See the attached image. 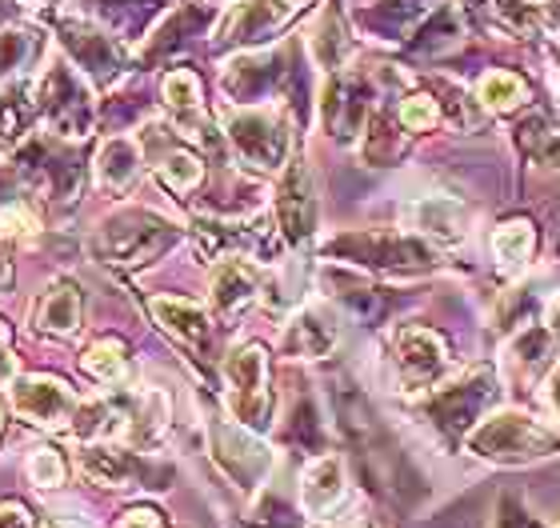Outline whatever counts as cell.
<instances>
[{"label": "cell", "mask_w": 560, "mask_h": 528, "mask_svg": "<svg viewBox=\"0 0 560 528\" xmlns=\"http://www.w3.org/2000/svg\"><path fill=\"white\" fill-rule=\"evenodd\" d=\"M176 240V228L156 212L129 209L108 216L101 228H96V257L108 260V265H120V269H137V265H149L164 253V248Z\"/></svg>", "instance_id": "obj_1"}, {"label": "cell", "mask_w": 560, "mask_h": 528, "mask_svg": "<svg viewBox=\"0 0 560 528\" xmlns=\"http://www.w3.org/2000/svg\"><path fill=\"white\" fill-rule=\"evenodd\" d=\"M468 448L485 460H501V465H525V460L549 457L557 453V436L545 433L540 424H533L521 412H501L480 424Z\"/></svg>", "instance_id": "obj_2"}, {"label": "cell", "mask_w": 560, "mask_h": 528, "mask_svg": "<svg viewBox=\"0 0 560 528\" xmlns=\"http://www.w3.org/2000/svg\"><path fill=\"white\" fill-rule=\"evenodd\" d=\"M224 373H229V388H233V412L248 429H265L272 409L269 352L260 349V344H245V349H236L229 356Z\"/></svg>", "instance_id": "obj_3"}, {"label": "cell", "mask_w": 560, "mask_h": 528, "mask_svg": "<svg viewBox=\"0 0 560 528\" xmlns=\"http://www.w3.org/2000/svg\"><path fill=\"white\" fill-rule=\"evenodd\" d=\"M9 397L16 416H24L28 424H40V429H72V416L81 409L69 388L52 376H16Z\"/></svg>", "instance_id": "obj_4"}, {"label": "cell", "mask_w": 560, "mask_h": 528, "mask_svg": "<svg viewBox=\"0 0 560 528\" xmlns=\"http://www.w3.org/2000/svg\"><path fill=\"white\" fill-rule=\"evenodd\" d=\"M36 105H40L45 120L52 125V132H60V137H84V132H89V125H93L89 96H84L81 81H77L69 69L48 72L45 81H40Z\"/></svg>", "instance_id": "obj_5"}, {"label": "cell", "mask_w": 560, "mask_h": 528, "mask_svg": "<svg viewBox=\"0 0 560 528\" xmlns=\"http://www.w3.org/2000/svg\"><path fill=\"white\" fill-rule=\"evenodd\" d=\"M229 141L241 153V161L260 168V173L280 168L284 156H289V132L280 129L272 117H260V113H236V117H229Z\"/></svg>", "instance_id": "obj_6"}, {"label": "cell", "mask_w": 560, "mask_h": 528, "mask_svg": "<svg viewBox=\"0 0 560 528\" xmlns=\"http://www.w3.org/2000/svg\"><path fill=\"white\" fill-rule=\"evenodd\" d=\"M328 253H340V257L357 260V265H376V269H420V265L436 260L412 236H369V233L340 236V240L328 245Z\"/></svg>", "instance_id": "obj_7"}, {"label": "cell", "mask_w": 560, "mask_h": 528, "mask_svg": "<svg viewBox=\"0 0 560 528\" xmlns=\"http://www.w3.org/2000/svg\"><path fill=\"white\" fill-rule=\"evenodd\" d=\"M81 472L89 481L108 484V489H129L132 481H164V472L152 469L149 460L132 457L125 448L101 445V441H89L81 448Z\"/></svg>", "instance_id": "obj_8"}, {"label": "cell", "mask_w": 560, "mask_h": 528, "mask_svg": "<svg viewBox=\"0 0 560 528\" xmlns=\"http://www.w3.org/2000/svg\"><path fill=\"white\" fill-rule=\"evenodd\" d=\"M212 448H217V460L224 465V472L233 477L241 489H257L260 472L269 469V448H260L253 436H245L241 429H229V424H212Z\"/></svg>", "instance_id": "obj_9"}, {"label": "cell", "mask_w": 560, "mask_h": 528, "mask_svg": "<svg viewBox=\"0 0 560 528\" xmlns=\"http://www.w3.org/2000/svg\"><path fill=\"white\" fill-rule=\"evenodd\" d=\"M277 216L280 228L289 236L292 245H301L313 236L316 224V197H313V180H308V168L301 161H292L284 185H280V200H277Z\"/></svg>", "instance_id": "obj_10"}, {"label": "cell", "mask_w": 560, "mask_h": 528, "mask_svg": "<svg viewBox=\"0 0 560 528\" xmlns=\"http://www.w3.org/2000/svg\"><path fill=\"white\" fill-rule=\"evenodd\" d=\"M444 361H448V349H444L441 332L432 329H400L397 332V368L409 385H424L441 373Z\"/></svg>", "instance_id": "obj_11"}, {"label": "cell", "mask_w": 560, "mask_h": 528, "mask_svg": "<svg viewBox=\"0 0 560 528\" xmlns=\"http://www.w3.org/2000/svg\"><path fill=\"white\" fill-rule=\"evenodd\" d=\"M81 317H84L81 289L72 281H52V289L36 305L33 325L36 332H48V337H72V332L81 329Z\"/></svg>", "instance_id": "obj_12"}, {"label": "cell", "mask_w": 560, "mask_h": 528, "mask_svg": "<svg viewBox=\"0 0 560 528\" xmlns=\"http://www.w3.org/2000/svg\"><path fill=\"white\" fill-rule=\"evenodd\" d=\"M60 33H65V48H69L72 60H77L84 72H93L96 81H113V77H117L120 52L113 48V40H108L105 33L84 28V24H65Z\"/></svg>", "instance_id": "obj_13"}, {"label": "cell", "mask_w": 560, "mask_h": 528, "mask_svg": "<svg viewBox=\"0 0 560 528\" xmlns=\"http://www.w3.org/2000/svg\"><path fill=\"white\" fill-rule=\"evenodd\" d=\"M492 397V380L489 376H472V380H465V385L448 388V392H441V397L432 400L436 404V412H441V424L444 429H453V433H465L468 424H472V416H477L485 404H489Z\"/></svg>", "instance_id": "obj_14"}, {"label": "cell", "mask_w": 560, "mask_h": 528, "mask_svg": "<svg viewBox=\"0 0 560 528\" xmlns=\"http://www.w3.org/2000/svg\"><path fill=\"white\" fill-rule=\"evenodd\" d=\"M152 317L161 320L164 332H173L180 344H200L209 341V317H205V308L192 305V301H180V296H156L152 301Z\"/></svg>", "instance_id": "obj_15"}, {"label": "cell", "mask_w": 560, "mask_h": 528, "mask_svg": "<svg viewBox=\"0 0 560 528\" xmlns=\"http://www.w3.org/2000/svg\"><path fill=\"white\" fill-rule=\"evenodd\" d=\"M345 496V469H340L337 457H316L308 469H304L301 484V505L313 513V517H325L328 508H337V501Z\"/></svg>", "instance_id": "obj_16"}, {"label": "cell", "mask_w": 560, "mask_h": 528, "mask_svg": "<svg viewBox=\"0 0 560 528\" xmlns=\"http://www.w3.org/2000/svg\"><path fill=\"white\" fill-rule=\"evenodd\" d=\"M137 173H140L137 144L125 141V137L105 141V149L96 156V185L105 188V192H125V188L137 180Z\"/></svg>", "instance_id": "obj_17"}, {"label": "cell", "mask_w": 560, "mask_h": 528, "mask_svg": "<svg viewBox=\"0 0 560 528\" xmlns=\"http://www.w3.org/2000/svg\"><path fill=\"white\" fill-rule=\"evenodd\" d=\"M332 344H337V325L328 317H320V313H313V308L301 313V317L289 325V332H284V349H289L292 356H308V361L328 356Z\"/></svg>", "instance_id": "obj_18"}, {"label": "cell", "mask_w": 560, "mask_h": 528, "mask_svg": "<svg viewBox=\"0 0 560 528\" xmlns=\"http://www.w3.org/2000/svg\"><path fill=\"white\" fill-rule=\"evenodd\" d=\"M253 296H257V272L248 269V265H241V260L221 265L217 281H212V305L221 308L224 317H233V313H241Z\"/></svg>", "instance_id": "obj_19"}, {"label": "cell", "mask_w": 560, "mask_h": 528, "mask_svg": "<svg viewBox=\"0 0 560 528\" xmlns=\"http://www.w3.org/2000/svg\"><path fill=\"white\" fill-rule=\"evenodd\" d=\"M36 113H40V105H36L33 93H28L24 84H12V89H4V93H0V144L16 141V137L33 125Z\"/></svg>", "instance_id": "obj_20"}, {"label": "cell", "mask_w": 560, "mask_h": 528, "mask_svg": "<svg viewBox=\"0 0 560 528\" xmlns=\"http://www.w3.org/2000/svg\"><path fill=\"white\" fill-rule=\"evenodd\" d=\"M84 373L101 380V385H120L125 376H129V356H125V344L105 337V341H96L93 349L81 356Z\"/></svg>", "instance_id": "obj_21"}, {"label": "cell", "mask_w": 560, "mask_h": 528, "mask_svg": "<svg viewBox=\"0 0 560 528\" xmlns=\"http://www.w3.org/2000/svg\"><path fill=\"white\" fill-rule=\"evenodd\" d=\"M533 245H537V236L528 221H509L492 233V257L501 260L504 269H521L533 257Z\"/></svg>", "instance_id": "obj_22"}, {"label": "cell", "mask_w": 560, "mask_h": 528, "mask_svg": "<svg viewBox=\"0 0 560 528\" xmlns=\"http://www.w3.org/2000/svg\"><path fill=\"white\" fill-rule=\"evenodd\" d=\"M420 228L424 233H436L441 240H456V236L465 233V209L448 197H432L420 204Z\"/></svg>", "instance_id": "obj_23"}, {"label": "cell", "mask_w": 560, "mask_h": 528, "mask_svg": "<svg viewBox=\"0 0 560 528\" xmlns=\"http://www.w3.org/2000/svg\"><path fill=\"white\" fill-rule=\"evenodd\" d=\"M161 180L173 192H192L200 185V176H205V165H200V156H192L188 149H173V153L164 156L161 165H156Z\"/></svg>", "instance_id": "obj_24"}, {"label": "cell", "mask_w": 560, "mask_h": 528, "mask_svg": "<svg viewBox=\"0 0 560 528\" xmlns=\"http://www.w3.org/2000/svg\"><path fill=\"white\" fill-rule=\"evenodd\" d=\"M36 52V36L24 28H0V81L12 77L16 69H24Z\"/></svg>", "instance_id": "obj_25"}, {"label": "cell", "mask_w": 560, "mask_h": 528, "mask_svg": "<svg viewBox=\"0 0 560 528\" xmlns=\"http://www.w3.org/2000/svg\"><path fill=\"white\" fill-rule=\"evenodd\" d=\"M480 96H485L492 108L504 113V108H516L525 101V81L513 77V72H492V77H485V84H480Z\"/></svg>", "instance_id": "obj_26"}, {"label": "cell", "mask_w": 560, "mask_h": 528, "mask_svg": "<svg viewBox=\"0 0 560 528\" xmlns=\"http://www.w3.org/2000/svg\"><path fill=\"white\" fill-rule=\"evenodd\" d=\"M164 101L176 108V113H192V108H200V81L197 72L188 69H176L164 77Z\"/></svg>", "instance_id": "obj_27"}, {"label": "cell", "mask_w": 560, "mask_h": 528, "mask_svg": "<svg viewBox=\"0 0 560 528\" xmlns=\"http://www.w3.org/2000/svg\"><path fill=\"white\" fill-rule=\"evenodd\" d=\"M28 477L40 489H57L65 481V457H60L57 448H36L33 457H28Z\"/></svg>", "instance_id": "obj_28"}, {"label": "cell", "mask_w": 560, "mask_h": 528, "mask_svg": "<svg viewBox=\"0 0 560 528\" xmlns=\"http://www.w3.org/2000/svg\"><path fill=\"white\" fill-rule=\"evenodd\" d=\"M432 120H436V105H432L429 96H412L409 105L400 108V125L409 132H420V129H429Z\"/></svg>", "instance_id": "obj_29"}, {"label": "cell", "mask_w": 560, "mask_h": 528, "mask_svg": "<svg viewBox=\"0 0 560 528\" xmlns=\"http://www.w3.org/2000/svg\"><path fill=\"white\" fill-rule=\"evenodd\" d=\"M33 228H36V216L28 204L12 200L9 209H0V233H33Z\"/></svg>", "instance_id": "obj_30"}, {"label": "cell", "mask_w": 560, "mask_h": 528, "mask_svg": "<svg viewBox=\"0 0 560 528\" xmlns=\"http://www.w3.org/2000/svg\"><path fill=\"white\" fill-rule=\"evenodd\" d=\"M117 528H164V517L156 513V508H129L125 517H120V525Z\"/></svg>", "instance_id": "obj_31"}, {"label": "cell", "mask_w": 560, "mask_h": 528, "mask_svg": "<svg viewBox=\"0 0 560 528\" xmlns=\"http://www.w3.org/2000/svg\"><path fill=\"white\" fill-rule=\"evenodd\" d=\"M0 528H33V517L21 501H0Z\"/></svg>", "instance_id": "obj_32"}, {"label": "cell", "mask_w": 560, "mask_h": 528, "mask_svg": "<svg viewBox=\"0 0 560 528\" xmlns=\"http://www.w3.org/2000/svg\"><path fill=\"white\" fill-rule=\"evenodd\" d=\"M501 528H545V525L528 517L525 508H521L513 496H509V501H504V508H501Z\"/></svg>", "instance_id": "obj_33"}, {"label": "cell", "mask_w": 560, "mask_h": 528, "mask_svg": "<svg viewBox=\"0 0 560 528\" xmlns=\"http://www.w3.org/2000/svg\"><path fill=\"white\" fill-rule=\"evenodd\" d=\"M12 281V260H9V248L0 245V284Z\"/></svg>", "instance_id": "obj_34"}, {"label": "cell", "mask_w": 560, "mask_h": 528, "mask_svg": "<svg viewBox=\"0 0 560 528\" xmlns=\"http://www.w3.org/2000/svg\"><path fill=\"white\" fill-rule=\"evenodd\" d=\"M549 400H552V409H557V416H560V368L552 373V380H549Z\"/></svg>", "instance_id": "obj_35"}, {"label": "cell", "mask_w": 560, "mask_h": 528, "mask_svg": "<svg viewBox=\"0 0 560 528\" xmlns=\"http://www.w3.org/2000/svg\"><path fill=\"white\" fill-rule=\"evenodd\" d=\"M4 356H9V325L0 320V373H4Z\"/></svg>", "instance_id": "obj_36"}, {"label": "cell", "mask_w": 560, "mask_h": 528, "mask_svg": "<svg viewBox=\"0 0 560 528\" xmlns=\"http://www.w3.org/2000/svg\"><path fill=\"white\" fill-rule=\"evenodd\" d=\"M552 329L560 332V305H557V313H552Z\"/></svg>", "instance_id": "obj_37"}, {"label": "cell", "mask_w": 560, "mask_h": 528, "mask_svg": "<svg viewBox=\"0 0 560 528\" xmlns=\"http://www.w3.org/2000/svg\"><path fill=\"white\" fill-rule=\"evenodd\" d=\"M4 12H9V0H0V16H4Z\"/></svg>", "instance_id": "obj_38"}, {"label": "cell", "mask_w": 560, "mask_h": 528, "mask_svg": "<svg viewBox=\"0 0 560 528\" xmlns=\"http://www.w3.org/2000/svg\"><path fill=\"white\" fill-rule=\"evenodd\" d=\"M40 528H57V525H48V520H45V525H40Z\"/></svg>", "instance_id": "obj_39"}, {"label": "cell", "mask_w": 560, "mask_h": 528, "mask_svg": "<svg viewBox=\"0 0 560 528\" xmlns=\"http://www.w3.org/2000/svg\"><path fill=\"white\" fill-rule=\"evenodd\" d=\"M0 424H4V409H0Z\"/></svg>", "instance_id": "obj_40"}]
</instances>
